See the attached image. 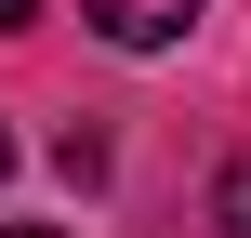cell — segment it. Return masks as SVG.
Here are the masks:
<instances>
[{
  "label": "cell",
  "mask_w": 251,
  "mask_h": 238,
  "mask_svg": "<svg viewBox=\"0 0 251 238\" xmlns=\"http://www.w3.org/2000/svg\"><path fill=\"white\" fill-rule=\"evenodd\" d=\"M0 26H40V0H0Z\"/></svg>",
  "instance_id": "3957f363"
},
{
  "label": "cell",
  "mask_w": 251,
  "mask_h": 238,
  "mask_svg": "<svg viewBox=\"0 0 251 238\" xmlns=\"http://www.w3.org/2000/svg\"><path fill=\"white\" fill-rule=\"evenodd\" d=\"M0 238H66V225H0Z\"/></svg>",
  "instance_id": "277c9868"
},
{
  "label": "cell",
  "mask_w": 251,
  "mask_h": 238,
  "mask_svg": "<svg viewBox=\"0 0 251 238\" xmlns=\"http://www.w3.org/2000/svg\"><path fill=\"white\" fill-rule=\"evenodd\" d=\"M0 185H13V132H0Z\"/></svg>",
  "instance_id": "5b68a950"
},
{
  "label": "cell",
  "mask_w": 251,
  "mask_h": 238,
  "mask_svg": "<svg viewBox=\"0 0 251 238\" xmlns=\"http://www.w3.org/2000/svg\"><path fill=\"white\" fill-rule=\"evenodd\" d=\"M212 225H225V238H251V159H225V185H212Z\"/></svg>",
  "instance_id": "7a4b0ae2"
},
{
  "label": "cell",
  "mask_w": 251,
  "mask_h": 238,
  "mask_svg": "<svg viewBox=\"0 0 251 238\" xmlns=\"http://www.w3.org/2000/svg\"><path fill=\"white\" fill-rule=\"evenodd\" d=\"M79 13H93L119 53H172V40L199 26V0H79Z\"/></svg>",
  "instance_id": "6da1fadb"
}]
</instances>
